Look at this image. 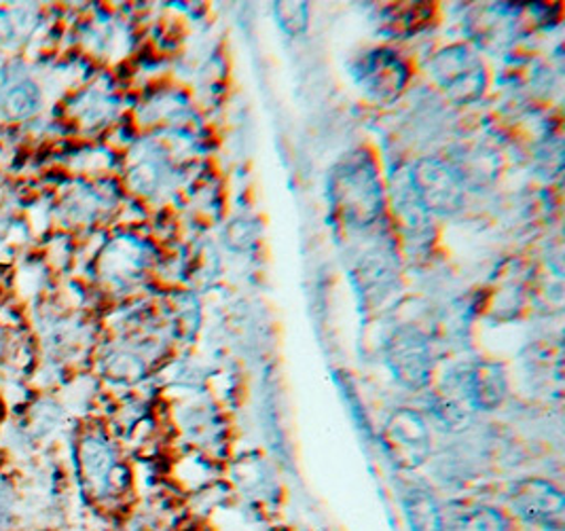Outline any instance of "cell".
<instances>
[{
    "instance_id": "cell-1",
    "label": "cell",
    "mask_w": 565,
    "mask_h": 531,
    "mask_svg": "<svg viewBox=\"0 0 565 531\" xmlns=\"http://www.w3.org/2000/svg\"><path fill=\"white\" fill-rule=\"evenodd\" d=\"M331 200L337 214L359 227L371 225L382 212V182L364 152L343 159L331 177Z\"/></svg>"
},
{
    "instance_id": "cell-2",
    "label": "cell",
    "mask_w": 565,
    "mask_h": 531,
    "mask_svg": "<svg viewBox=\"0 0 565 531\" xmlns=\"http://www.w3.org/2000/svg\"><path fill=\"white\" fill-rule=\"evenodd\" d=\"M430 71L451 100L472 102L483 94V64L463 45H454L437 53L430 64Z\"/></svg>"
},
{
    "instance_id": "cell-3",
    "label": "cell",
    "mask_w": 565,
    "mask_h": 531,
    "mask_svg": "<svg viewBox=\"0 0 565 531\" xmlns=\"http://www.w3.org/2000/svg\"><path fill=\"white\" fill-rule=\"evenodd\" d=\"M413 189L426 212L451 214L463 203V178L437 159H422L409 170Z\"/></svg>"
},
{
    "instance_id": "cell-4",
    "label": "cell",
    "mask_w": 565,
    "mask_h": 531,
    "mask_svg": "<svg viewBox=\"0 0 565 531\" xmlns=\"http://www.w3.org/2000/svg\"><path fill=\"white\" fill-rule=\"evenodd\" d=\"M387 364L394 378L407 387H422L430 378L433 362L426 339L413 329H403L394 332L387 343Z\"/></svg>"
},
{
    "instance_id": "cell-5",
    "label": "cell",
    "mask_w": 565,
    "mask_h": 531,
    "mask_svg": "<svg viewBox=\"0 0 565 531\" xmlns=\"http://www.w3.org/2000/svg\"><path fill=\"white\" fill-rule=\"evenodd\" d=\"M514 512L546 531L564 530V496L544 481L521 482L513 491Z\"/></svg>"
},
{
    "instance_id": "cell-6",
    "label": "cell",
    "mask_w": 565,
    "mask_h": 531,
    "mask_svg": "<svg viewBox=\"0 0 565 531\" xmlns=\"http://www.w3.org/2000/svg\"><path fill=\"white\" fill-rule=\"evenodd\" d=\"M354 76L369 96L377 100H390L405 87L409 73L394 51L375 50L360 57Z\"/></svg>"
},
{
    "instance_id": "cell-7",
    "label": "cell",
    "mask_w": 565,
    "mask_h": 531,
    "mask_svg": "<svg viewBox=\"0 0 565 531\" xmlns=\"http://www.w3.org/2000/svg\"><path fill=\"white\" fill-rule=\"evenodd\" d=\"M386 449L401 466H417L430 449V436L419 415L413 411H398L386 426Z\"/></svg>"
},
{
    "instance_id": "cell-8",
    "label": "cell",
    "mask_w": 565,
    "mask_h": 531,
    "mask_svg": "<svg viewBox=\"0 0 565 531\" xmlns=\"http://www.w3.org/2000/svg\"><path fill=\"white\" fill-rule=\"evenodd\" d=\"M41 108V89L24 73H9L0 81V113L7 119L22 121Z\"/></svg>"
},
{
    "instance_id": "cell-9",
    "label": "cell",
    "mask_w": 565,
    "mask_h": 531,
    "mask_svg": "<svg viewBox=\"0 0 565 531\" xmlns=\"http://www.w3.org/2000/svg\"><path fill=\"white\" fill-rule=\"evenodd\" d=\"M443 517V531H509V521L495 508L451 505Z\"/></svg>"
},
{
    "instance_id": "cell-10",
    "label": "cell",
    "mask_w": 565,
    "mask_h": 531,
    "mask_svg": "<svg viewBox=\"0 0 565 531\" xmlns=\"http://www.w3.org/2000/svg\"><path fill=\"white\" fill-rule=\"evenodd\" d=\"M81 464L89 482L96 485L98 491H106L115 470V456L103 438L89 436L81 443Z\"/></svg>"
},
{
    "instance_id": "cell-11",
    "label": "cell",
    "mask_w": 565,
    "mask_h": 531,
    "mask_svg": "<svg viewBox=\"0 0 565 531\" xmlns=\"http://www.w3.org/2000/svg\"><path fill=\"white\" fill-rule=\"evenodd\" d=\"M394 212L398 214V219L403 221L405 229L409 231H424L428 225V212L426 208L419 202L415 189H413L412 177L409 172L398 174L396 177V184H394Z\"/></svg>"
},
{
    "instance_id": "cell-12",
    "label": "cell",
    "mask_w": 565,
    "mask_h": 531,
    "mask_svg": "<svg viewBox=\"0 0 565 531\" xmlns=\"http://www.w3.org/2000/svg\"><path fill=\"white\" fill-rule=\"evenodd\" d=\"M468 399L477 406H495L502 401L504 394V375L498 367H479L472 371L468 380Z\"/></svg>"
},
{
    "instance_id": "cell-13",
    "label": "cell",
    "mask_w": 565,
    "mask_h": 531,
    "mask_svg": "<svg viewBox=\"0 0 565 531\" xmlns=\"http://www.w3.org/2000/svg\"><path fill=\"white\" fill-rule=\"evenodd\" d=\"M405 508L413 531H443V517L430 493L412 491L405 498Z\"/></svg>"
},
{
    "instance_id": "cell-14",
    "label": "cell",
    "mask_w": 565,
    "mask_h": 531,
    "mask_svg": "<svg viewBox=\"0 0 565 531\" xmlns=\"http://www.w3.org/2000/svg\"><path fill=\"white\" fill-rule=\"evenodd\" d=\"M276 18L286 32L297 34L308 24V4L306 2H280L276 4Z\"/></svg>"
},
{
    "instance_id": "cell-15",
    "label": "cell",
    "mask_w": 565,
    "mask_h": 531,
    "mask_svg": "<svg viewBox=\"0 0 565 531\" xmlns=\"http://www.w3.org/2000/svg\"><path fill=\"white\" fill-rule=\"evenodd\" d=\"M34 20L28 11H11V13H0V41H13L15 36H24L28 30H32Z\"/></svg>"
},
{
    "instance_id": "cell-16",
    "label": "cell",
    "mask_w": 565,
    "mask_h": 531,
    "mask_svg": "<svg viewBox=\"0 0 565 531\" xmlns=\"http://www.w3.org/2000/svg\"><path fill=\"white\" fill-rule=\"evenodd\" d=\"M13 505H15L13 487L4 477H0V530H4L9 525L11 514H13Z\"/></svg>"
}]
</instances>
